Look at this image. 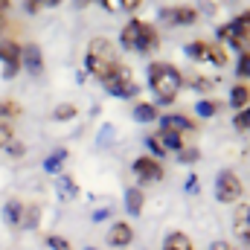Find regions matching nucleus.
Here are the masks:
<instances>
[{
  "mask_svg": "<svg viewBox=\"0 0 250 250\" xmlns=\"http://www.w3.org/2000/svg\"><path fill=\"white\" fill-rule=\"evenodd\" d=\"M47 248L50 250H73L64 236H47Z\"/></svg>",
  "mask_w": 250,
  "mask_h": 250,
  "instance_id": "nucleus-32",
  "label": "nucleus"
},
{
  "mask_svg": "<svg viewBox=\"0 0 250 250\" xmlns=\"http://www.w3.org/2000/svg\"><path fill=\"white\" fill-rule=\"evenodd\" d=\"M102 87H105L111 96H120V99L134 96V93H137V84H134V73H131V67L120 62L108 76H105V79H102Z\"/></svg>",
  "mask_w": 250,
  "mask_h": 250,
  "instance_id": "nucleus-4",
  "label": "nucleus"
},
{
  "mask_svg": "<svg viewBox=\"0 0 250 250\" xmlns=\"http://www.w3.org/2000/svg\"><path fill=\"white\" fill-rule=\"evenodd\" d=\"M230 105H233L236 111L248 108V105H250V84H245V82L233 84V90H230Z\"/></svg>",
  "mask_w": 250,
  "mask_h": 250,
  "instance_id": "nucleus-18",
  "label": "nucleus"
},
{
  "mask_svg": "<svg viewBox=\"0 0 250 250\" xmlns=\"http://www.w3.org/2000/svg\"><path fill=\"white\" fill-rule=\"evenodd\" d=\"M62 0H23V6H26V12H41V9H50V6H59Z\"/></svg>",
  "mask_w": 250,
  "mask_h": 250,
  "instance_id": "nucleus-29",
  "label": "nucleus"
},
{
  "mask_svg": "<svg viewBox=\"0 0 250 250\" xmlns=\"http://www.w3.org/2000/svg\"><path fill=\"white\" fill-rule=\"evenodd\" d=\"M233 233L242 245L250 248V204H239L233 212Z\"/></svg>",
  "mask_w": 250,
  "mask_h": 250,
  "instance_id": "nucleus-12",
  "label": "nucleus"
},
{
  "mask_svg": "<svg viewBox=\"0 0 250 250\" xmlns=\"http://www.w3.org/2000/svg\"><path fill=\"white\" fill-rule=\"evenodd\" d=\"M192 87H195V90H201V93H207V90H212V87H215V79H209V76H198V79L192 82Z\"/></svg>",
  "mask_w": 250,
  "mask_h": 250,
  "instance_id": "nucleus-31",
  "label": "nucleus"
},
{
  "mask_svg": "<svg viewBox=\"0 0 250 250\" xmlns=\"http://www.w3.org/2000/svg\"><path fill=\"white\" fill-rule=\"evenodd\" d=\"M218 111H221V102H215V99H201V102H195V114L204 117V120L215 117Z\"/></svg>",
  "mask_w": 250,
  "mask_h": 250,
  "instance_id": "nucleus-23",
  "label": "nucleus"
},
{
  "mask_svg": "<svg viewBox=\"0 0 250 250\" xmlns=\"http://www.w3.org/2000/svg\"><path fill=\"white\" fill-rule=\"evenodd\" d=\"M84 250H96V248H84Z\"/></svg>",
  "mask_w": 250,
  "mask_h": 250,
  "instance_id": "nucleus-41",
  "label": "nucleus"
},
{
  "mask_svg": "<svg viewBox=\"0 0 250 250\" xmlns=\"http://www.w3.org/2000/svg\"><path fill=\"white\" fill-rule=\"evenodd\" d=\"M157 117H160V114H157L154 105H148V102H137V105H134V120H137V123L148 125V123H154Z\"/></svg>",
  "mask_w": 250,
  "mask_h": 250,
  "instance_id": "nucleus-21",
  "label": "nucleus"
},
{
  "mask_svg": "<svg viewBox=\"0 0 250 250\" xmlns=\"http://www.w3.org/2000/svg\"><path fill=\"white\" fill-rule=\"evenodd\" d=\"M209 250H233V245H227V242H212Z\"/></svg>",
  "mask_w": 250,
  "mask_h": 250,
  "instance_id": "nucleus-39",
  "label": "nucleus"
},
{
  "mask_svg": "<svg viewBox=\"0 0 250 250\" xmlns=\"http://www.w3.org/2000/svg\"><path fill=\"white\" fill-rule=\"evenodd\" d=\"M38 224H41V207H35V204H32V207H23V221H21V227H26V230L32 227V230H35Z\"/></svg>",
  "mask_w": 250,
  "mask_h": 250,
  "instance_id": "nucleus-24",
  "label": "nucleus"
},
{
  "mask_svg": "<svg viewBox=\"0 0 250 250\" xmlns=\"http://www.w3.org/2000/svg\"><path fill=\"white\" fill-rule=\"evenodd\" d=\"M163 18H166V23H172V26H189V23L198 21V9H195V6H172V9L163 12Z\"/></svg>",
  "mask_w": 250,
  "mask_h": 250,
  "instance_id": "nucleus-13",
  "label": "nucleus"
},
{
  "mask_svg": "<svg viewBox=\"0 0 250 250\" xmlns=\"http://www.w3.org/2000/svg\"><path fill=\"white\" fill-rule=\"evenodd\" d=\"M18 114H21V108L15 99H0V123H12Z\"/></svg>",
  "mask_w": 250,
  "mask_h": 250,
  "instance_id": "nucleus-25",
  "label": "nucleus"
},
{
  "mask_svg": "<svg viewBox=\"0 0 250 250\" xmlns=\"http://www.w3.org/2000/svg\"><path fill=\"white\" fill-rule=\"evenodd\" d=\"M187 189H189V192H192V189L198 192V178H189V181H187Z\"/></svg>",
  "mask_w": 250,
  "mask_h": 250,
  "instance_id": "nucleus-40",
  "label": "nucleus"
},
{
  "mask_svg": "<svg viewBox=\"0 0 250 250\" xmlns=\"http://www.w3.org/2000/svg\"><path fill=\"white\" fill-rule=\"evenodd\" d=\"M15 140V125L12 123H0V148H6Z\"/></svg>",
  "mask_w": 250,
  "mask_h": 250,
  "instance_id": "nucleus-30",
  "label": "nucleus"
},
{
  "mask_svg": "<svg viewBox=\"0 0 250 250\" xmlns=\"http://www.w3.org/2000/svg\"><path fill=\"white\" fill-rule=\"evenodd\" d=\"M187 56L195 59V62H209L215 67H224L230 62L227 50L221 44H209V41H192V44H187Z\"/></svg>",
  "mask_w": 250,
  "mask_h": 250,
  "instance_id": "nucleus-6",
  "label": "nucleus"
},
{
  "mask_svg": "<svg viewBox=\"0 0 250 250\" xmlns=\"http://www.w3.org/2000/svg\"><path fill=\"white\" fill-rule=\"evenodd\" d=\"M242 195H245V184L236 172H221L215 178V198L221 204H239Z\"/></svg>",
  "mask_w": 250,
  "mask_h": 250,
  "instance_id": "nucleus-7",
  "label": "nucleus"
},
{
  "mask_svg": "<svg viewBox=\"0 0 250 250\" xmlns=\"http://www.w3.org/2000/svg\"><path fill=\"white\" fill-rule=\"evenodd\" d=\"M218 38L227 41V44L236 47V50L248 47L250 44V12L239 15V18H233V21L224 23V26H218Z\"/></svg>",
  "mask_w": 250,
  "mask_h": 250,
  "instance_id": "nucleus-5",
  "label": "nucleus"
},
{
  "mask_svg": "<svg viewBox=\"0 0 250 250\" xmlns=\"http://www.w3.org/2000/svg\"><path fill=\"white\" fill-rule=\"evenodd\" d=\"M9 9H12V0H0V35L6 29V21H9Z\"/></svg>",
  "mask_w": 250,
  "mask_h": 250,
  "instance_id": "nucleus-33",
  "label": "nucleus"
},
{
  "mask_svg": "<svg viewBox=\"0 0 250 250\" xmlns=\"http://www.w3.org/2000/svg\"><path fill=\"white\" fill-rule=\"evenodd\" d=\"M56 187H59V198H62V201H73V198H76V195H79V187H76V184H73V178H70V175H56Z\"/></svg>",
  "mask_w": 250,
  "mask_h": 250,
  "instance_id": "nucleus-19",
  "label": "nucleus"
},
{
  "mask_svg": "<svg viewBox=\"0 0 250 250\" xmlns=\"http://www.w3.org/2000/svg\"><path fill=\"white\" fill-rule=\"evenodd\" d=\"M134 175H137V181H140V184H157V181H163L166 169H163V163H160L157 157L143 154V157H137V160H134Z\"/></svg>",
  "mask_w": 250,
  "mask_h": 250,
  "instance_id": "nucleus-9",
  "label": "nucleus"
},
{
  "mask_svg": "<svg viewBox=\"0 0 250 250\" xmlns=\"http://www.w3.org/2000/svg\"><path fill=\"white\" fill-rule=\"evenodd\" d=\"M0 62H3V79H15L21 70V44L15 38H0Z\"/></svg>",
  "mask_w": 250,
  "mask_h": 250,
  "instance_id": "nucleus-10",
  "label": "nucleus"
},
{
  "mask_svg": "<svg viewBox=\"0 0 250 250\" xmlns=\"http://www.w3.org/2000/svg\"><path fill=\"white\" fill-rule=\"evenodd\" d=\"M21 67H26L29 76H44V53L38 44L21 47Z\"/></svg>",
  "mask_w": 250,
  "mask_h": 250,
  "instance_id": "nucleus-11",
  "label": "nucleus"
},
{
  "mask_svg": "<svg viewBox=\"0 0 250 250\" xmlns=\"http://www.w3.org/2000/svg\"><path fill=\"white\" fill-rule=\"evenodd\" d=\"M178 157H181V163H195L201 157V151L198 148H187V151H178Z\"/></svg>",
  "mask_w": 250,
  "mask_h": 250,
  "instance_id": "nucleus-34",
  "label": "nucleus"
},
{
  "mask_svg": "<svg viewBox=\"0 0 250 250\" xmlns=\"http://www.w3.org/2000/svg\"><path fill=\"white\" fill-rule=\"evenodd\" d=\"M120 41H123L125 50H137V53L148 56V53H154V50L160 47V32H157L148 21L134 18V21H128V23L123 26Z\"/></svg>",
  "mask_w": 250,
  "mask_h": 250,
  "instance_id": "nucleus-2",
  "label": "nucleus"
},
{
  "mask_svg": "<svg viewBox=\"0 0 250 250\" xmlns=\"http://www.w3.org/2000/svg\"><path fill=\"white\" fill-rule=\"evenodd\" d=\"M143 201H146V195H143V189H128L125 192V209H128V215H140L143 212Z\"/></svg>",
  "mask_w": 250,
  "mask_h": 250,
  "instance_id": "nucleus-20",
  "label": "nucleus"
},
{
  "mask_svg": "<svg viewBox=\"0 0 250 250\" xmlns=\"http://www.w3.org/2000/svg\"><path fill=\"white\" fill-rule=\"evenodd\" d=\"M134 242V227L128 221H117L111 230H108V245L111 248H128Z\"/></svg>",
  "mask_w": 250,
  "mask_h": 250,
  "instance_id": "nucleus-14",
  "label": "nucleus"
},
{
  "mask_svg": "<svg viewBox=\"0 0 250 250\" xmlns=\"http://www.w3.org/2000/svg\"><path fill=\"white\" fill-rule=\"evenodd\" d=\"M233 125H236V131H250V105L248 108H242V111H236Z\"/></svg>",
  "mask_w": 250,
  "mask_h": 250,
  "instance_id": "nucleus-28",
  "label": "nucleus"
},
{
  "mask_svg": "<svg viewBox=\"0 0 250 250\" xmlns=\"http://www.w3.org/2000/svg\"><path fill=\"white\" fill-rule=\"evenodd\" d=\"M148 87L160 105H172L184 87V73L169 62H151L148 64Z\"/></svg>",
  "mask_w": 250,
  "mask_h": 250,
  "instance_id": "nucleus-1",
  "label": "nucleus"
},
{
  "mask_svg": "<svg viewBox=\"0 0 250 250\" xmlns=\"http://www.w3.org/2000/svg\"><path fill=\"white\" fill-rule=\"evenodd\" d=\"M6 151H9V154H12V157H21V154H23V151H26V146H23V143H18V140H12V143H9V146H6Z\"/></svg>",
  "mask_w": 250,
  "mask_h": 250,
  "instance_id": "nucleus-36",
  "label": "nucleus"
},
{
  "mask_svg": "<svg viewBox=\"0 0 250 250\" xmlns=\"http://www.w3.org/2000/svg\"><path fill=\"white\" fill-rule=\"evenodd\" d=\"M108 215H111V209H96V212H93V221H105Z\"/></svg>",
  "mask_w": 250,
  "mask_h": 250,
  "instance_id": "nucleus-38",
  "label": "nucleus"
},
{
  "mask_svg": "<svg viewBox=\"0 0 250 250\" xmlns=\"http://www.w3.org/2000/svg\"><path fill=\"white\" fill-rule=\"evenodd\" d=\"M163 250H195V245H192V239L184 230H172L166 236V242H163Z\"/></svg>",
  "mask_w": 250,
  "mask_h": 250,
  "instance_id": "nucleus-16",
  "label": "nucleus"
},
{
  "mask_svg": "<svg viewBox=\"0 0 250 250\" xmlns=\"http://www.w3.org/2000/svg\"><path fill=\"white\" fill-rule=\"evenodd\" d=\"M87 3H93V0H76V6H87ZM96 3H102L108 12H114V3H111V0H96Z\"/></svg>",
  "mask_w": 250,
  "mask_h": 250,
  "instance_id": "nucleus-37",
  "label": "nucleus"
},
{
  "mask_svg": "<svg viewBox=\"0 0 250 250\" xmlns=\"http://www.w3.org/2000/svg\"><path fill=\"white\" fill-rule=\"evenodd\" d=\"M236 73H239V79H250V44L242 50V59L236 64Z\"/></svg>",
  "mask_w": 250,
  "mask_h": 250,
  "instance_id": "nucleus-27",
  "label": "nucleus"
},
{
  "mask_svg": "<svg viewBox=\"0 0 250 250\" xmlns=\"http://www.w3.org/2000/svg\"><path fill=\"white\" fill-rule=\"evenodd\" d=\"M23 207H26V204H21V201H9V204L3 207V221H6L9 227H21V221H23Z\"/></svg>",
  "mask_w": 250,
  "mask_h": 250,
  "instance_id": "nucleus-17",
  "label": "nucleus"
},
{
  "mask_svg": "<svg viewBox=\"0 0 250 250\" xmlns=\"http://www.w3.org/2000/svg\"><path fill=\"white\" fill-rule=\"evenodd\" d=\"M111 3H117L120 9H125V12H137L143 0H111Z\"/></svg>",
  "mask_w": 250,
  "mask_h": 250,
  "instance_id": "nucleus-35",
  "label": "nucleus"
},
{
  "mask_svg": "<svg viewBox=\"0 0 250 250\" xmlns=\"http://www.w3.org/2000/svg\"><path fill=\"white\" fill-rule=\"evenodd\" d=\"M163 128H169V131H175V134H184V131H195L198 125L192 123L189 117H184V114H166V117H163Z\"/></svg>",
  "mask_w": 250,
  "mask_h": 250,
  "instance_id": "nucleus-15",
  "label": "nucleus"
},
{
  "mask_svg": "<svg viewBox=\"0 0 250 250\" xmlns=\"http://www.w3.org/2000/svg\"><path fill=\"white\" fill-rule=\"evenodd\" d=\"M64 160H67V148H56V151L44 160V172H50V175H62Z\"/></svg>",
  "mask_w": 250,
  "mask_h": 250,
  "instance_id": "nucleus-22",
  "label": "nucleus"
},
{
  "mask_svg": "<svg viewBox=\"0 0 250 250\" xmlns=\"http://www.w3.org/2000/svg\"><path fill=\"white\" fill-rule=\"evenodd\" d=\"M148 148H151L157 157H163V154H178V151H184V137L175 134V131H169V128H160V131L148 134Z\"/></svg>",
  "mask_w": 250,
  "mask_h": 250,
  "instance_id": "nucleus-8",
  "label": "nucleus"
},
{
  "mask_svg": "<svg viewBox=\"0 0 250 250\" xmlns=\"http://www.w3.org/2000/svg\"><path fill=\"white\" fill-rule=\"evenodd\" d=\"M79 114V108L73 105V102H64V105H59L56 111H53V120H59V123H67V120H73Z\"/></svg>",
  "mask_w": 250,
  "mask_h": 250,
  "instance_id": "nucleus-26",
  "label": "nucleus"
},
{
  "mask_svg": "<svg viewBox=\"0 0 250 250\" xmlns=\"http://www.w3.org/2000/svg\"><path fill=\"white\" fill-rule=\"evenodd\" d=\"M84 64H87V73H93L99 82L120 64V53L114 47V41L108 38H93L87 44V56H84Z\"/></svg>",
  "mask_w": 250,
  "mask_h": 250,
  "instance_id": "nucleus-3",
  "label": "nucleus"
}]
</instances>
